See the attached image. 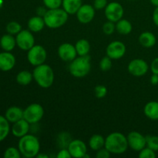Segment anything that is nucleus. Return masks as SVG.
I'll use <instances>...</instances> for the list:
<instances>
[{
  "mask_svg": "<svg viewBox=\"0 0 158 158\" xmlns=\"http://www.w3.org/2000/svg\"><path fill=\"white\" fill-rule=\"evenodd\" d=\"M18 148L24 157H35L40 153V143L35 136L28 134L19 140Z\"/></svg>",
  "mask_w": 158,
  "mask_h": 158,
  "instance_id": "obj_1",
  "label": "nucleus"
},
{
  "mask_svg": "<svg viewBox=\"0 0 158 158\" xmlns=\"http://www.w3.org/2000/svg\"><path fill=\"white\" fill-rule=\"evenodd\" d=\"M105 148L113 154H122L127 150V138L120 132L110 134L105 138Z\"/></svg>",
  "mask_w": 158,
  "mask_h": 158,
  "instance_id": "obj_2",
  "label": "nucleus"
},
{
  "mask_svg": "<svg viewBox=\"0 0 158 158\" xmlns=\"http://www.w3.org/2000/svg\"><path fill=\"white\" fill-rule=\"evenodd\" d=\"M32 75L37 84L40 87L45 89L50 87L53 84L55 80V74L52 69L51 66L45 63L35 66Z\"/></svg>",
  "mask_w": 158,
  "mask_h": 158,
  "instance_id": "obj_3",
  "label": "nucleus"
},
{
  "mask_svg": "<svg viewBox=\"0 0 158 158\" xmlns=\"http://www.w3.org/2000/svg\"><path fill=\"white\" fill-rule=\"evenodd\" d=\"M69 14L63 9H48L43 16L45 24L50 29H58L67 23Z\"/></svg>",
  "mask_w": 158,
  "mask_h": 158,
  "instance_id": "obj_4",
  "label": "nucleus"
},
{
  "mask_svg": "<svg viewBox=\"0 0 158 158\" xmlns=\"http://www.w3.org/2000/svg\"><path fill=\"white\" fill-rule=\"evenodd\" d=\"M69 73L76 78L84 77L91 70V60L89 55L77 57L70 62L69 66Z\"/></svg>",
  "mask_w": 158,
  "mask_h": 158,
  "instance_id": "obj_5",
  "label": "nucleus"
},
{
  "mask_svg": "<svg viewBox=\"0 0 158 158\" xmlns=\"http://www.w3.org/2000/svg\"><path fill=\"white\" fill-rule=\"evenodd\" d=\"M44 109L39 103H32L23 110V118L30 124H35L42 120Z\"/></svg>",
  "mask_w": 158,
  "mask_h": 158,
  "instance_id": "obj_6",
  "label": "nucleus"
},
{
  "mask_svg": "<svg viewBox=\"0 0 158 158\" xmlns=\"http://www.w3.org/2000/svg\"><path fill=\"white\" fill-rule=\"evenodd\" d=\"M47 58V52L45 48L40 45H35L28 50L27 60L34 66L43 64Z\"/></svg>",
  "mask_w": 158,
  "mask_h": 158,
  "instance_id": "obj_7",
  "label": "nucleus"
},
{
  "mask_svg": "<svg viewBox=\"0 0 158 158\" xmlns=\"http://www.w3.org/2000/svg\"><path fill=\"white\" fill-rule=\"evenodd\" d=\"M104 13L108 21L117 23L123 18L124 10L121 4L117 2H112L108 3L107 6H106Z\"/></svg>",
  "mask_w": 158,
  "mask_h": 158,
  "instance_id": "obj_8",
  "label": "nucleus"
},
{
  "mask_svg": "<svg viewBox=\"0 0 158 158\" xmlns=\"http://www.w3.org/2000/svg\"><path fill=\"white\" fill-rule=\"evenodd\" d=\"M16 45L22 50L28 51L35 46V38L30 30H21L15 37Z\"/></svg>",
  "mask_w": 158,
  "mask_h": 158,
  "instance_id": "obj_9",
  "label": "nucleus"
},
{
  "mask_svg": "<svg viewBox=\"0 0 158 158\" xmlns=\"http://www.w3.org/2000/svg\"><path fill=\"white\" fill-rule=\"evenodd\" d=\"M128 72L134 77H142L148 73L149 66L145 60L142 59H135L128 64Z\"/></svg>",
  "mask_w": 158,
  "mask_h": 158,
  "instance_id": "obj_10",
  "label": "nucleus"
},
{
  "mask_svg": "<svg viewBox=\"0 0 158 158\" xmlns=\"http://www.w3.org/2000/svg\"><path fill=\"white\" fill-rule=\"evenodd\" d=\"M127 138L129 147L135 151H140L147 146L146 137L137 131L129 133Z\"/></svg>",
  "mask_w": 158,
  "mask_h": 158,
  "instance_id": "obj_11",
  "label": "nucleus"
},
{
  "mask_svg": "<svg viewBox=\"0 0 158 158\" xmlns=\"http://www.w3.org/2000/svg\"><path fill=\"white\" fill-rule=\"evenodd\" d=\"M106 52L111 60H119L126 53V46L120 41H113L107 46Z\"/></svg>",
  "mask_w": 158,
  "mask_h": 158,
  "instance_id": "obj_12",
  "label": "nucleus"
},
{
  "mask_svg": "<svg viewBox=\"0 0 158 158\" xmlns=\"http://www.w3.org/2000/svg\"><path fill=\"white\" fill-rule=\"evenodd\" d=\"M77 18L82 24H88L94 19L95 16V9L89 4L82 5L77 13Z\"/></svg>",
  "mask_w": 158,
  "mask_h": 158,
  "instance_id": "obj_13",
  "label": "nucleus"
},
{
  "mask_svg": "<svg viewBox=\"0 0 158 158\" xmlns=\"http://www.w3.org/2000/svg\"><path fill=\"white\" fill-rule=\"evenodd\" d=\"M67 149L69 150L72 157L83 158L85 154L87 153L86 143L79 139L71 140L68 145Z\"/></svg>",
  "mask_w": 158,
  "mask_h": 158,
  "instance_id": "obj_14",
  "label": "nucleus"
},
{
  "mask_svg": "<svg viewBox=\"0 0 158 158\" xmlns=\"http://www.w3.org/2000/svg\"><path fill=\"white\" fill-rule=\"evenodd\" d=\"M58 56L63 61H73L77 56L75 46L71 43H63L58 48Z\"/></svg>",
  "mask_w": 158,
  "mask_h": 158,
  "instance_id": "obj_15",
  "label": "nucleus"
},
{
  "mask_svg": "<svg viewBox=\"0 0 158 158\" xmlns=\"http://www.w3.org/2000/svg\"><path fill=\"white\" fill-rule=\"evenodd\" d=\"M29 130H30V123L23 118L13 123L12 133L15 137L21 138L23 136L28 134Z\"/></svg>",
  "mask_w": 158,
  "mask_h": 158,
  "instance_id": "obj_16",
  "label": "nucleus"
},
{
  "mask_svg": "<svg viewBox=\"0 0 158 158\" xmlns=\"http://www.w3.org/2000/svg\"><path fill=\"white\" fill-rule=\"evenodd\" d=\"M15 65V58L9 52L0 53V70L7 72L13 69Z\"/></svg>",
  "mask_w": 158,
  "mask_h": 158,
  "instance_id": "obj_17",
  "label": "nucleus"
},
{
  "mask_svg": "<svg viewBox=\"0 0 158 158\" xmlns=\"http://www.w3.org/2000/svg\"><path fill=\"white\" fill-rule=\"evenodd\" d=\"M9 123H15L23 118V110L19 106H11L7 109L5 115Z\"/></svg>",
  "mask_w": 158,
  "mask_h": 158,
  "instance_id": "obj_18",
  "label": "nucleus"
},
{
  "mask_svg": "<svg viewBox=\"0 0 158 158\" xmlns=\"http://www.w3.org/2000/svg\"><path fill=\"white\" fill-rule=\"evenodd\" d=\"M138 41L142 46L145 48H151L155 46L157 38L155 35L151 32H142L140 35Z\"/></svg>",
  "mask_w": 158,
  "mask_h": 158,
  "instance_id": "obj_19",
  "label": "nucleus"
},
{
  "mask_svg": "<svg viewBox=\"0 0 158 158\" xmlns=\"http://www.w3.org/2000/svg\"><path fill=\"white\" fill-rule=\"evenodd\" d=\"M46 26L43 17L36 15L29 19L28 21V28L31 32H38L43 29L44 26Z\"/></svg>",
  "mask_w": 158,
  "mask_h": 158,
  "instance_id": "obj_20",
  "label": "nucleus"
},
{
  "mask_svg": "<svg viewBox=\"0 0 158 158\" xmlns=\"http://www.w3.org/2000/svg\"><path fill=\"white\" fill-rule=\"evenodd\" d=\"M143 113L148 118L158 120V101L148 102L143 108Z\"/></svg>",
  "mask_w": 158,
  "mask_h": 158,
  "instance_id": "obj_21",
  "label": "nucleus"
},
{
  "mask_svg": "<svg viewBox=\"0 0 158 158\" xmlns=\"http://www.w3.org/2000/svg\"><path fill=\"white\" fill-rule=\"evenodd\" d=\"M63 9L69 15L76 14L82 6V0H63Z\"/></svg>",
  "mask_w": 158,
  "mask_h": 158,
  "instance_id": "obj_22",
  "label": "nucleus"
},
{
  "mask_svg": "<svg viewBox=\"0 0 158 158\" xmlns=\"http://www.w3.org/2000/svg\"><path fill=\"white\" fill-rule=\"evenodd\" d=\"M16 45V40L11 34H6L0 39V46L6 52L13 50Z\"/></svg>",
  "mask_w": 158,
  "mask_h": 158,
  "instance_id": "obj_23",
  "label": "nucleus"
},
{
  "mask_svg": "<svg viewBox=\"0 0 158 158\" xmlns=\"http://www.w3.org/2000/svg\"><path fill=\"white\" fill-rule=\"evenodd\" d=\"M133 29L132 24L131 22L125 19H121L117 22L116 24V30L121 35H128L131 32Z\"/></svg>",
  "mask_w": 158,
  "mask_h": 158,
  "instance_id": "obj_24",
  "label": "nucleus"
},
{
  "mask_svg": "<svg viewBox=\"0 0 158 158\" xmlns=\"http://www.w3.org/2000/svg\"><path fill=\"white\" fill-rule=\"evenodd\" d=\"M75 47L77 49V55H79L80 56L88 55L89 50H90V44H89V41L85 40V39L79 40L76 43Z\"/></svg>",
  "mask_w": 158,
  "mask_h": 158,
  "instance_id": "obj_25",
  "label": "nucleus"
},
{
  "mask_svg": "<svg viewBox=\"0 0 158 158\" xmlns=\"http://www.w3.org/2000/svg\"><path fill=\"white\" fill-rule=\"evenodd\" d=\"M89 146L94 151H97L98 150L104 148L105 139L103 136L100 134H94L90 137L89 140Z\"/></svg>",
  "mask_w": 158,
  "mask_h": 158,
  "instance_id": "obj_26",
  "label": "nucleus"
},
{
  "mask_svg": "<svg viewBox=\"0 0 158 158\" xmlns=\"http://www.w3.org/2000/svg\"><path fill=\"white\" fill-rule=\"evenodd\" d=\"M33 75L28 70L20 71L16 76L17 83L22 86H27L32 82Z\"/></svg>",
  "mask_w": 158,
  "mask_h": 158,
  "instance_id": "obj_27",
  "label": "nucleus"
},
{
  "mask_svg": "<svg viewBox=\"0 0 158 158\" xmlns=\"http://www.w3.org/2000/svg\"><path fill=\"white\" fill-rule=\"evenodd\" d=\"M10 131L9 122L8 121L6 117L0 115V142L4 140L9 135Z\"/></svg>",
  "mask_w": 158,
  "mask_h": 158,
  "instance_id": "obj_28",
  "label": "nucleus"
},
{
  "mask_svg": "<svg viewBox=\"0 0 158 158\" xmlns=\"http://www.w3.org/2000/svg\"><path fill=\"white\" fill-rule=\"evenodd\" d=\"M22 30L21 25L15 21L9 23L6 26V31L11 35H17Z\"/></svg>",
  "mask_w": 158,
  "mask_h": 158,
  "instance_id": "obj_29",
  "label": "nucleus"
},
{
  "mask_svg": "<svg viewBox=\"0 0 158 158\" xmlns=\"http://www.w3.org/2000/svg\"><path fill=\"white\" fill-rule=\"evenodd\" d=\"M147 147L154 151H158V137L157 136H146Z\"/></svg>",
  "mask_w": 158,
  "mask_h": 158,
  "instance_id": "obj_30",
  "label": "nucleus"
},
{
  "mask_svg": "<svg viewBox=\"0 0 158 158\" xmlns=\"http://www.w3.org/2000/svg\"><path fill=\"white\" fill-rule=\"evenodd\" d=\"M22 154L20 153L19 148H9L6 150L4 153L5 158H20Z\"/></svg>",
  "mask_w": 158,
  "mask_h": 158,
  "instance_id": "obj_31",
  "label": "nucleus"
},
{
  "mask_svg": "<svg viewBox=\"0 0 158 158\" xmlns=\"http://www.w3.org/2000/svg\"><path fill=\"white\" fill-rule=\"evenodd\" d=\"M112 67V60L109 56H104L101 59L100 62V68L102 71L110 70Z\"/></svg>",
  "mask_w": 158,
  "mask_h": 158,
  "instance_id": "obj_32",
  "label": "nucleus"
},
{
  "mask_svg": "<svg viewBox=\"0 0 158 158\" xmlns=\"http://www.w3.org/2000/svg\"><path fill=\"white\" fill-rule=\"evenodd\" d=\"M43 4L48 9H53L60 8L63 0H43Z\"/></svg>",
  "mask_w": 158,
  "mask_h": 158,
  "instance_id": "obj_33",
  "label": "nucleus"
},
{
  "mask_svg": "<svg viewBox=\"0 0 158 158\" xmlns=\"http://www.w3.org/2000/svg\"><path fill=\"white\" fill-rule=\"evenodd\" d=\"M139 157L140 158H155L156 154L155 151H153L151 148L145 147L143 149L139 151Z\"/></svg>",
  "mask_w": 158,
  "mask_h": 158,
  "instance_id": "obj_34",
  "label": "nucleus"
},
{
  "mask_svg": "<svg viewBox=\"0 0 158 158\" xmlns=\"http://www.w3.org/2000/svg\"><path fill=\"white\" fill-rule=\"evenodd\" d=\"M116 30V25L111 21H107L103 26V32L106 35H111Z\"/></svg>",
  "mask_w": 158,
  "mask_h": 158,
  "instance_id": "obj_35",
  "label": "nucleus"
},
{
  "mask_svg": "<svg viewBox=\"0 0 158 158\" xmlns=\"http://www.w3.org/2000/svg\"><path fill=\"white\" fill-rule=\"evenodd\" d=\"M94 94H95L96 97H97L98 99H102L106 97V94H107V89L106 86H103V85H98L94 89Z\"/></svg>",
  "mask_w": 158,
  "mask_h": 158,
  "instance_id": "obj_36",
  "label": "nucleus"
},
{
  "mask_svg": "<svg viewBox=\"0 0 158 158\" xmlns=\"http://www.w3.org/2000/svg\"><path fill=\"white\" fill-rule=\"evenodd\" d=\"M110 152L106 149V148H103L101 149L98 150L96 154V157L97 158H109L110 157Z\"/></svg>",
  "mask_w": 158,
  "mask_h": 158,
  "instance_id": "obj_37",
  "label": "nucleus"
},
{
  "mask_svg": "<svg viewBox=\"0 0 158 158\" xmlns=\"http://www.w3.org/2000/svg\"><path fill=\"white\" fill-rule=\"evenodd\" d=\"M107 4V0H94V7L95 9L100 10V9H105Z\"/></svg>",
  "mask_w": 158,
  "mask_h": 158,
  "instance_id": "obj_38",
  "label": "nucleus"
},
{
  "mask_svg": "<svg viewBox=\"0 0 158 158\" xmlns=\"http://www.w3.org/2000/svg\"><path fill=\"white\" fill-rule=\"evenodd\" d=\"M57 158H71L70 153H69V150L67 148H63V149L60 150L58 152V154H56Z\"/></svg>",
  "mask_w": 158,
  "mask_h": 158,
  "instance_id": "obj_39",
  "label": "nucleus"
},
{
  "mask_svg": "<svg viewBox=\"0 0 158 158\" xmlns=\"http://www.w3.org/2000/svg\"><path fill=\"white\" fill-rule=\"evenodd\" d=\"M151 70L152 73L158 74V57L154 59L151 64Z\"/></svg>",
  "mask_w": 158,
  "mask_h": 158,
  "instance_id": "obj_40",
  "label": "nucleus"
},
{
  "mask_svg": "<svg viewBox=\"0 0 158 158\" xmlns=\"http://www.w3.org/2000/svg\"><path fill=\"white\" fill-rule=\"evenodd\" d=\"M153 22L156 26H158V7H156L153 12Z\"/></svg>",
  "mask_w": 158,
  "mask_h": 158,
  "instance_id": "obj_41",
  "label": "nucleus"
},
{
  "mask_svg": "<svg viewBox=\"0 0 158 158\" xmlns=\"http://www.w3.org/2000/svg\"><path fill=\"white\" fill-rule=\"evenodd\" d=\"M151 83L152 85H157L158 84V74L153 73V75L151 77Z\"/></svg>",
  "mask_w": 158,
  "mask_h": 158,
  "instance_id": "obj_42",
  "label": "nucleus"
},
{
  "mask_svg": "<svg viewBox=\"0 0 158 158\" xmlns=\"http://www.w3.org/2000/svg\"><path fill=\"white\" fill-rule=\"evenodd\" d=\"M46 11L47 10H46V9H45V8L40 7V8H38V9H37V13H38V15L43 17L44 16L45 14H46Z\"/></svg>",
  "mask_w": 158,
  "mask_h": 158,
  "instance_id": "obj_43",
  "label": "nucleus"
},
{
  "mask_svg": "<svg viewBox=\"0 0 158 158\" xmlns=\"http://www.w3.org/2000/svg\"><path fill=\"white\" fill-rule=\"evenodd\" d=\"M35 157H37V158H49V156H48L47 154H41V153H39Z\"/></svg>",
  "mask_w": 158,
  "mask_h": 158,
  "instance_id": "obj_44",
  "label": "nucleus"
},
{
  "mask_svg": "<svg viewBox=\"0 0 158 158\" xmlns=\"http://www.w3.org/2000/svg\"><path fill=\"white\" fill-rule=\"evenodd\" d=\"M151 3L155 7H158V0H150Z\"/></svg>",
  "mask_w": 158,
  "mask_h": 158,
  "instance_id": "obj_45",
  "label": "nucleus"
},
{
  "mask_svg": "<svg viewBox=\"0 0 158 158\" xmlns=\"http://www.w3.org/2000/svg\"><path fill=\"white\" fill-rule=\"evenodd\" d=\"M128 1H135V0H128Z\"/></svg>",
  "mask_w": 158,
  "mask_h": 158,
  "instance_id": "obj_46",
  "label": "nucleus"
},
{
  "mask_svg": "<svg viewBox=\"0 0 158 158\" xmlns=\"http://www.w3.org/2000/svg\"><path fill=\"white\" fill-rule=\"evenodd\" d=\"M157 101H158V97H157Z\"/></svg>",
  "mask_w": 158,
  "mask_h": 158,
  "instance_id": "obj_47",
  "label": "nucleus"
}]
</instances>
